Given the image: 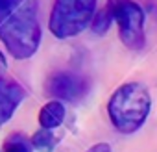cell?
<instances>
[{
	"label": "cell",
	"mask_w": 157,
	"mask_h": 152,
	"mask_svg": "<svg viewBox=\"0 0 157 152\" xmlns=\"http://www.w3.org/2000/svg\"><path fill=\"white\" fill-rule=\"evenodd\" d=\"M0 39L15 59L32 58L41 45L39 0H0Z\"/></svg>",
	"instance_id": "6da1fadb"
},
{
	"label": "cell",
	"mask_w": 157,
	"mask_h": 152,
	"mask_svg": "<svg viewBox=\"0 0 157 152\" xmlns=\"http://www.w3.org/2000/svg\"><path fill=\"white\" fill-rule=\"evenodd\" d=\"M151 98L140 82H128L115 89L107 102V113L120 134L137 132L148 119Z\"/></svg>",
	"instance_id": "7a4b0ae2"
},
{
	"label": "cell",
	"mask_w": 157,
	"mask_h": 152,
	"mask_svg": "<svg viewBox=\"0 0 157 152\" xmlns=\"http://www.w3.org/2000/svg\"><path fill=\"white\" fill-rule=\"evenodd\" d=\"M96 13V0H54L48 28L57 39L82 34Z\"/></svg>",
	"instance_id": "3957f363"
},
{
	"label": "cell",
	"mask_w": 157,
	"mask_h": 152,
	"mask_svg": "<svg viewBox=\"0 0 157 152\" xmlns=\"http://www.w3.org/2000/svg\"><path fill=\"white\" fill-rule=\"evenodd\" d=\"M118 26L122 43L131 50L144 46V11L133 0H107L105 6Z\"/></svg>",
	"instance_id": "277c9868"
},
{
	"label": "cell",
	"mask_w": 157,
	"mask_h": 152,
	"mask_svg": "<svg viewBox=\"0 0 157 152\" xmlns=\"http://www.w3.org/2000/svg\"><path fill=\"white\" fill-rule=\"evenodd\" d=\"M46 91L54 100H68V102H78L82 100L87 91H89V82L83 76L76 72H56L46 84Z\"/></svg>",
	"instance_id": "5b68a950"
},
{
	"label": "cell",
	"mask_w": 157,
	"mask_h": 152,
	"mask_svg": "<svg viewBox=\"0 0 157 152\" xmlns=\"http://www.w3.org/2000/svg\"><path fill=\"white\" fill-rule=\"evenodd\" d=\"M26 91L21 84L10 78H0V126H4L24 100Z\"/></svg>",
	"instance_id": "8992f818"
},
{
	"label": "cell",
	"mask_w": 157,
	"mask_h": 152,
	"mask_svg": "<svg viewBox=\"0 0 157 152\" xmlns=\"http://www.w3.org/2000/svg\"><path fill=\"white\" fill-rule=\"evenodd\" d=\"M63 121H65V106L59 100L46 102L41 108V111H39V124H41V128L56 130V128L61 126Z\"/></svg>",
	"instance_id": "52a82bcc"
},
{
	"label": "cell",
	"mask_w": 157,
	"mask_h": 152,
	"mask_svg": "<svg viewBox=\"0 0 157 152\" xmlns=\"http://www.w3.org/2000/svg\"><path fill=\"white\" fill-rule=\"evenodd\" d=\"M61 135L54 134V130H46V128H41L39 132H35L32 135V146L41 150V152H54L57 143H59Z\"/></svg>",
	"instance_id": "ba28073f"
},
{
	"label": "cell",
	"mask_w": 157,
	"mask_h": 152,
	"mask_svg": "<svg viewBox=\"0 0 157 152\" xmlns=\"http://www.w3.org/2000/svg\"><path fill=\"white\" fill-rule=\"evenodd\" d=\"M2 152H32V141H28L22 134H11L6 139Z\"/></svg>",
	"instance_id": "9c48e42d"
},
{
	"label": "cell",
	"mask_w": 157,
	"mask_h": 152,
	"mask_svg": "<svg viewBox=\"0 0 157 152\" xmlns=\"http://www.w3.org/2000/svg\"><path fill=\"white\" fill-rule=\"evenodd\" d=\"M111 21H113V17H111L107 8L98 10V13H94V17H93V32L98 34V35L105 34L111 26Z\"/></svg>",
	"instance_id": "30bf717a"
},
{
	"label": "cell",
	"mask_w": 157,
	"mask_h": 152,
	"mask_svg": "<svg viewBox=\"0 0 157 152\" xmlns=\"http://www.w3.org/2000/svg\"><path fill=\"white\" fill-rule=\"evenodd\" d=\"M87 152H111V145L109 143H96Z\"/></svg>",
	"instance_id": "8fae6325"
},
{
	"label": "cell",
	"mask_w": 157,
	"mask_h": 152,
	"mask_svg": "<svg viewBox=\"0 0 157 152\" xmlns=\"http://www.w3.org/2000/svg\"><path fill=\"white\" fill-rule=\"evenodd\" d=\"M6 70H8V61H6V56L0 52V78L6 76Z\"/></svg>",
	"instance_id": "7c38bea8"
}]
</instances>
